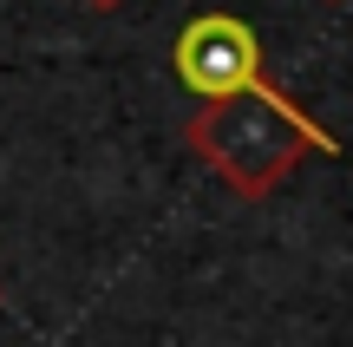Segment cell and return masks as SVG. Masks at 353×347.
<instances>
[{"instance_id": "1", "label": "cell", "mask_w": 353, "mask_h": 347, "mask_svg": "<svg viewBox=\"0 0 353 347\" xmlns=\"http://www.w3.org/2000/svg\"><path fill=\"white\" fill-rule=\"evenodd\" d=\"M183 138H190V151H196L236 197H249V204L255 197H275L281 177H288L307 151H327V157L341 151V138L321 131L314 118H307L288 92H275L268 79L249 86V92H229V99H203L196 118L183 125Z\"/></svg>"}, {"instance_id": "2", "label": "cell", "mask_w": 353, "mask_h": 347, "mask_svg": "<svg viewBox=\"0 0 353 347\" xmlns=\"http://www.w3.org/2000/svg\"><path fill=\"white\" fill-rule=\"evenodd\" d=\"M170 66L190 92L203 99H229V92L262 86V39L236 20V13H196V20L176 33Z\"/></svg>"}, {"instance_id": "3", "label": "cell", "mask_w": 353, "mask_h": 347, "mask_svg": "<svg viewBox=\"0 0 353 347\" xmlns=\"http://www.w3.org/2000/svg\"><path fill=\"white\" fill-rule=\"evenodd\" d=\"M85 7H105V13H112V7H125V0H85Z\"/></svg>"}, {"instance_id": "4", "label": "cell", "mask_w": 353, "mask_h": 347, "mask_svg": "<svg viewBox=\"0 0 353 347\" xmlns=\"http://www.w3.org/2000/svg\"><path fill=\"white\" fill-rule=\"evenodd\" d=\"M334 7H341V0H334Z\"/></svg>"}]
</instances>
